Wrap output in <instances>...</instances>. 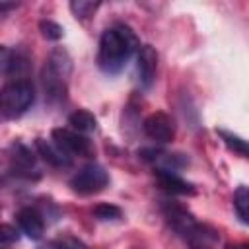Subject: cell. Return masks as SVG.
<instances>
[{
	"label": "cell",
	"mask_w": 249,
	"mask_h": 249,
	"mask_svg": "<svg viewBox=\"0 0 249 249\" xmlns=\"http://www.w3.org/2000/svg\"><path fill=\"white\" fill-rule=\"evenodd\" d=\"M138 49V39L134 31L124 23H115L107 27L99 39L97 66L105 74H117Z\"/></svg>",
	"instance_id": "6da1fadb"
},
{
	"label": "cell",
	"mask_w": 249,
	"mask_h": 249,
	"mask_svg": "<svg viewBox=\"0 0 249 249\" xmlns=\"http://www.w3.org/2000/svg\"><path fill=\"white\" fill-rule=\"evenodd\" d=\"M70 56L64 49H54L43 66V88L51 101L62 99L66 91V80L70 76Z\"/></svg>",
	"instance_id": "7a4b0ae2"
},
{
	"label": "cell",
	"mask_w": 249,
	"mask_h": 249,
	"mask_svg": "<svg viewBox=\"0 0 249 249\" xmlns=\"http://www.w3.org/2000/svg\"><path fill=\"white\" fill-rule=\"evenodd\" d=\"M35 101V89L27 80H12L0 89V115L4 119H19Z\"/></svg>",
	"instance_id": "3957f363"
},
{
	"label": "cell",
	"mask_w": 249,
	"mask_h": 249,
	"mask_svg": "<svg viewBox=\"0 0 249 249\" xmlns=\"http://www.w3.org/2000/svg\"><path fill=\"white\" fill-rule=\"evenodd\" d=\"M109 183V175L107 171L97 165V163H88L84 165L72 179H70V187L74 193L78 195H95L99 191H103Z\"/></svg>",
	"instance_id": "277c9868"
},
{
	"label": "cell",
	"mask_w": 249,
	"mask_h": 249,
	"mask_svg": "<svg viewBox=\"0 0 249 249\" xmlns=\"http://www.w3.org/2000/svg\"><path fill=\"white\" fill-rule=\"evenodd\" d=\"M142 128L146 132L148 138L156 140V142H171L175 138V123L173 119L163 113V111H156V113H150L144 123H142Z\"/></svg>",
	"instance_id": "5b68a950"
},
{
	"label": "cell",
	"mask_w": 249,
	"mask_h": 249,
	"mask_svg": "<svg viewBox=\"0 0 249 249\" xmlns=\"http://www.w3.org/2000/svg\"><path fill=\"white\" fill-rule=\"evenodd\" d=\"M53 140H54V146L58 150H62L64 154H78V156H86L91 152V144L89 140L76 132V130H70V128H62V126H56L53 128L51 132Z\"/></svg>",
	"instance_id": "8992f818"
},
{
	"label": "cell",
	"mask_w": 249,
	"mask_h": 249,
	"mask_svg": "<svg viewBox=\"0 0 249 249\" xmlns=\"http://www.w3.org/2000/svg\"><path fill=\"white\" fill-rule=\"evenodd\" d=\"M136 70H138V80L142 88H150L154 78H156V70H158V53L152 45H142L138 47V54H136Z\"/></svg>",
	"instance_id": "52a82bcc"
},
{
	"label": "cell",
	"mask_w": 249,
	"mask_h": 249,
	"mask_svg": "<svg viewBox=\"0 0 249 249\" xmlns=\"http://www.w3.org/2000/svg\"><path fill=\"white\" fill-rule=\"evenodd\" d=\"M18 224H19V230L29 239H39L43 235V231H45L43 218L35 208H21L18 212Z\"/></svg>",
	"instance_id": "ba28073f"
},
{
	"label": "cell",
	"mask_w": 249,
	"mask_h": 249,
	"mask_svg": "<svg viewBox=\"0 0 249 249\" xmlns=\"http://www.w3.org/2000/svg\"><path fill=\"white\" fill-rule=\"evenodd\" d=\"M156 179H158V183H160L165 191H169V193H173V195H195L193 185L187 183L185 179H181V177H179L175 171H171V169H163V167L156 169Z\"/></svg>",
	"instance_id": "9c48e42d"
},
{
	"label": "cell",
	"mask_w": 249,
	"mask_h": 249,
	"mask_svg": "<svg viewBox=\"0 0 249 249\" xmlns=\"http://www.w3.org/2000/svg\"><path fill=\"white\" fill-rule=\"evenodd\" d=\"M35 148H37L39 156H41L49 165H53V167H66V165L70 163L68 156H66L62 150H58L54 144H51V142H47V140H43V138H37V140H35Z\"/></svg>",
	"instance_id": "30bf717a"
},
{
	"label": "cell",
	"mask_w": 249,
	"mask_h": 249,
	"mask_svg": "<svg viewBox=\"0 0 249 249\" xmlns=\"http://www.w3.org/2000/svg\"><path fill=\"white\" fill-rule=\"evenodd\" d=\"M68 124L72 126V130L86 134V132H93L97 126V119L93 117V113L86 111V109H76L70 117H68Z\"/></svg>",
	"instance_id": "8fae6325"
},
{
	"label": "cell",
	"mask_w": 249,
	"mask_h": 249,
	"mask_svg": "<svg viewBox=\"0 0 249 249\" xmlns=\"http://www.w3.org/2000/svg\"><path fill=\"white\" fill-rule=\"evenodd\" d=\"M233 210H235V214H237V218L243 222V224H247L249 222V191H247V187H237L235 189V193H233Z\"/></svg>",
	"instance_id": "7c38bea8"
},
{
	"label": "cell",
	"mask_w": 249,
	"mask_h": 249,
	"mask_svg": "<svg viewBox=\"0 0 249 249\" xmlns=\"http://www.w3.org/2000/svg\"><path fill=\"white\" fill-rule=\"evenodd\" d=\"M12 160H14V163L18 165V167H21V169H29V167H33V163H35V158H33V154H31V150L27 148V146H23L21 142H16L14 146H12Z\"/></svg>",
	"instance_id": "4fadbf2b"
},
{
	"label": "cell",
	"mask_w": 249,
	"mask_h": 249,
	"mask_svg": "<svg viewBox=\"0 0 249 249\" xmlns=\"http://www.w3.org/2000/svg\"><path fill=\"white\" fill-rule=\"evenodd\" d=\"M93 216L97 220H119L123 216V210L117 204L111 202H99L93 206Z\"/></svg>",
	"instance_id": "5bb4252c"
},
{
	"label": "cell",
	"mask_w": 249,
	"mask_h": 249,
	"mask_svg": "<svg viewBox=\"0 0 249 249\" xmlns=\"http://www.w3.org/2000/svg\"><path fill=\"white\" fill-rule=\"evenodd\" d=\"M99 8V2H88V0H74L70 2V10L78 19H86L93 16V12Z\"/></svg>",
	"instance_id": "9a60e30c"
},
{
	"label": "cell",
	"mask_w": 249,
	"mask_h": 249,
	"mask_svg": "<svg viewBox=\"0 0 249 249\" xmlns=\"http://www.w3.org/2000/svg\"><path fill=\"white\" fill-rule=\"evenodd\" d=\"M18 64V56L12 49L0 45V74H12L16 70Z\"/></svg>",
	"instance_id": "2e32d148"
},
{
	"label": "cell",
	"mask_w": 249,
	"mask_h": 249,
	"mask_svg": "<svg viewBox=\"0 0 249 249\" xmlns=\"http://www.w3.org/2000/svg\"><path fill=\"white\" fill-rule=\"evenodd\" d=\"M39 29H41V35L49 41H58L62 37V27L53 19H41Z\"/></svg>",
	"instance_id": "e0dca14e"
},
{
	"label": "cell",
	"mask_w": 249,
	"mask_h": 249,
	"mask_svg": "<svg viewBox=\"0 0 249 249\" xmlns=\"http://www.w3.org/2000/svg\"><path fill=\"white\" fill-rule=\"evenodd\" d=\"M218 134L224 138V142H226L228 148H231L233 152H237L241 156H247V144H245L243 138H239V136H235L231 132H226V130H218Z\"/></svg>",
	"instance_id": "ac0fdd59"
},
{
	"label": "cell",
	"mask_w": 249,
	"mask_h": 249,
	"mask_svg": "<svg viewBox=\"0 0 249 249\" xmlns=\"http://www.w3.org/2000/svg\"><path fill=\"white\" fill-rule=\"evenodd\" d=\"M18 241V230L10 224H0V245Z\"/></svg>",
	"instance_id": "d6986e66"
},
{
	"label": "cell",
	"mask_w": 249,
	"mask_h": 249,
	"mask_svg": "<svg viewBox=\"0 0 249 249\" xmlns=\"http://www.w3.org/2000/svg\"><path fill=\"white\" fill-rule=\"evenodd\" d=\"M56 245L60 247V249H88L80 239H76V237H62V239H58L56 241Z\"/></svg>",
	"instance_id": "ffe728a7"
},
{
	"label": "cell",
	"mask_w": 249,
	"mask_h": 249,
	"mask_svg": "<svg viewBox=\"0 0 249 249\" xmlns=\"http://www.w3.org/2000/svg\"><path fill=\"white\" fill-rule=\"evenodd\" d=\"M14 8H16V4H12V2H0V16L10 12V10H14Z\"/></svg>",
	"instance_id": "44dd1931"
},
{
	"label": "cell",
	"mask_w": 249,
	"mask_h": 249,
	"mask_svg": "<svg viewBox=\"0 0 249 249\" xmlns=\"http://www.w3.org/2000/svg\"><path fill=\"white\" fill-rule=\"evenodd\" d=\"M39 249H60L56 243H51V245H43V247H39Z\"/></svg>",
	"instance_id": "7402d4cb"
},
{
	"label": "cell",
	"mask_w": 249,
	"mask_h": 249,
	"mask_svg": "<svg viewBox=\"0 0 249 249\" xmlns=\"http://www.w3.org/2000/svg\"><path fill=\"white\" fill-rule=\"evenodd\" d=\"M231 249H247V245H235V247H231Z\"/></svg>",
	"instance_id": "603a6c76"
}]
</instances>
